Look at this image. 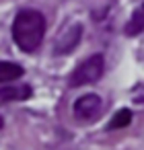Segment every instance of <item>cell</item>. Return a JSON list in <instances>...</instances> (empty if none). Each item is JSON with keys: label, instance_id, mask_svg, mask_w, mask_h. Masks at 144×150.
<instances>
[{"label": "cell", "instance_id": "4", "mask_svg": "<svg viewBox=\"0 0 144 150\" xmlns=\"http://www.w3.org/2000/svg\"><path fill=\"white\" fill-rule=\"evenodd\" d=\"M101 113V99L99 95H82L76 103H74V115L82 121H93L97 115Z\"/></svg>", "mask_w": 144, "mask_h": 150}, {"label": "cell", "instance_id": "8", "mask_svg": "<svg viewBox=\"0 0 144 150\" xmlns=\"http://www.w3.org/2000/svg\"><path fill=\"white\" fill-rule=\"evenodd\" d=\"M130 123H132V111L130 109H119L115 113V117L111 119L109 129H121V127H128Z\"/></svg>", "mask_w": 144, "mask_h": 150}, {"label": "cell", "instance_id": "7", "mask_svg": "<svg viewBox=\"0 0 144 150\" xmlns=\"http://www.w3.org/2000/svg\"><path fill=\"white\" fill-rule=\"evenodd\" d=\"M142 29H144V11H136V13L132 15L130 23L126 25V35L134 37V35L142 33Z\"/></svg>", "mask_w": 144, "mask_h": 150}, {"label": "cell", "instance_id": "5", "mask_svg": "<svg viewBox=\"0 0 144 150\" xmlns=\"http://www.w3.org/2000/svg\"><path fill=\"white\" fill-rule=\"evenodd\" d=\"M31 97V86L29 84H19V86H2L0 88V105H6L13 101H25Z\"/></svg>", "mask_w": 144, "mask_h": 150}, {"label": "cell", "instance_id": "2", "mask_svg": "<svg viewBox=\"0 0 144 150\" xmlns=\"http://www.w3.org/2000/svg\"><path fill=\"white\" fill-rule=\"evenodd\" d=\"M103 70H105V60L101 54H93L91 58H87L72 74L70 78V86H82V84H89V82H95L103 76Z\"/></svg>", "mask_w": 144, "mask_h": 150}, {"label": "cell", "instance_id": "9", "mask_svg": "<svg viewBox=\"0 0 144 150\" xmlns=\"http://www.w3.org/2000/svg\"><path fill=\"white\" fill-rule=\"evenodd\" d=\"M0 127H2V117H0Z\"/></svg>", "mask_w": 144, "mask_h": 150}, {"label": "cell", "instance_id": "6", "mask_svg": "<svg viewBox=\"0 0 144 150\" xmlns=\"http://www.w3.org/2000/svg\"><path fill=\"white\" fill-rule=\"evenodd\" d=\"M25 74L23 66L15 64V62H0V82H11L17 80Z\"/></svg>", "mask_w": 144, "mask_h": 150}, {"label": "cell", "instance_id": "3", "mask_svg": "<svg viewBox=\"0 0 144 150\" xmlns=\"http://www.w3.org/2000/svg\"><path fill=\"white\" fill-rule=\"evenodd\" d=\"M80 37H82V25H80V23H72V25H68V27L56 37L54 52L60 54V56L70 54V52L80 43Z\"/></svg>", "mask_w": 144, "mask_h": 150}, {"label": "cell", "instance_id": "1", "mask_svg": "<svg viewBox=\"0 0 144 150\" xmlns=\"http://www.w3.org/2000/svg\"><path fill=\"white\" fill-rule=\"evenodd\" d=\"M45 33V19L41 13L25 8L15 17L13 23V39L23 52H35Z\"/></svg>", "mask_w": 144, "mask_h": 150}]
</instances>
